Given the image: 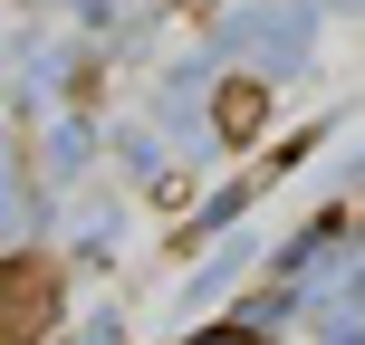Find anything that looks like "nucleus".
<instances>
[{"label":"nucleus","instance_id":"f257e3e1","mask_svg":"<svg viewBox=\"0 0 365 345\" xmlns=\"http://www.w3.org/2000/svg\"><path fill=\"white\" fill-rule=\"evenodd\" d=\"M48 307H58V269L48 259H10L0 269V345H38Z\"/></svg>","mask_w":365,"mask_h":345},{"label":"nucleus","instance_id":"f03ea898","mask_svg":"<svg viewBox=\"0 0 365 345\" xmlns=\"http://www.w3.org/2000/svg\"><path fill=\"white\" fill-rule=\"evenodd\" d=\"M259 115H269V87H259V77H231V87L212 96V125L231 134V144H240V134H259Z\"/></svg>","mask_w":365,"mask_h":345},{"label":"nucleus","instance_id":"7ed1b4c3","mask_svg":"<svg viewBox=\"0 0 365 345\" xmlns=\"http://www.w3.org/2000/svg\"><path fill=\"white\" fill-rule=\"evenodd\" d=\"M202 345H250V327H221V336H202Z\"/></svg>","mask_w":365,"mask_h":345}]
</instances>
